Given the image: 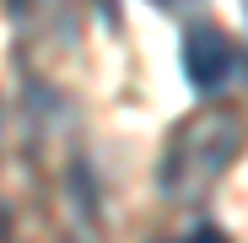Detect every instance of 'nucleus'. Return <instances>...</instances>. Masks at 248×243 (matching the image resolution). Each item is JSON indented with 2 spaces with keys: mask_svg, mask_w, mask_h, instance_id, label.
Here are the masks:
<instances>
[{
  "mask_svg": "<svg viewBox=\"0 0 248 243\" xmlns=\"http://www.w3.org/2000/svg\"><path fill=\"white\" fill-rule=\"evenodd\" d=\"M178 60H184V76L194 92H221L227 81L237 76L243 65V49L237 38L216 22H189L184 27V44H178Z\"/></svg>",
  "mask_w": 248,
  "mask_h": 243,
  "instance_id": "f03ea898",
  "label": "nucleus"
},
{
  "mask_svg": "<svg viewBox=\"0 0 248 243\" xmlns=\"http://www.w3.org/2000/svg\"><path fill=\"white\" fill-rule=\"evenodd\" d=\"M6 6H11V11H22V0H6Z\"/></svg>",
  "mask_w": 248,
  "mask_h": 243,
  "instance_id": "39448f33",
  "label": "nucleus"
},
{
  "mask_svg": "<svg viewBox=\"0 0 248 243\" xmlns=\"http://www.w3.org/2000/svg\"><path fill=\"white\" fill-rule=\"evenodd\" d=\"M151 6H162V11H184L189 0H151Z\"/></svg>",
  "mask_w": 248,
  "mask_h": 243,
  "instance_id": "7ed1b4c3",
  "label": "nucleus"
},
{
  "mask_svg": "<svg viewBox=\"0 0 248 243\" xmlns=\"http://www.w3.org/2000/svg\"><path fill=\"white\" fill-rule=\"evenodd\" d=\"M243 151V119L227 108H200L184 125H173V135L162 141V162H156V189L173 206H194L211 194V184H221V173Z\"/></svg>",
  "mask_w": 248,
  "mask_h": 243,
  "instance_id": "f257e3e1",
  "label": "nucleus"
},
{
  "mask_svg": "<svg viewBox=\"0 0 248 243\" xmlns=\"http://www.w3.org/2000/svg\"><path fill=\"white\" fill-rule=\"evenodd\" d=\"M97 6H103V16H108V22H113V0H97Z\"/></svg>",
  "mask_w": 248,
  "mask_h": 243,
  "instance_id": "20e7f679",
  "label": "nucleus"
}]
</instances>
